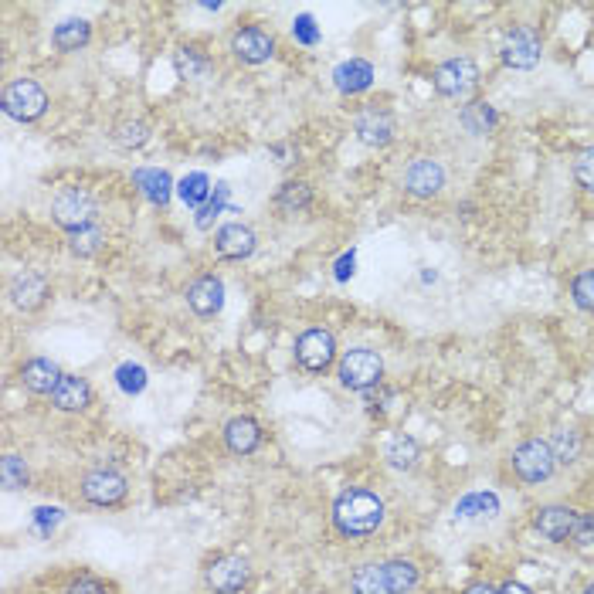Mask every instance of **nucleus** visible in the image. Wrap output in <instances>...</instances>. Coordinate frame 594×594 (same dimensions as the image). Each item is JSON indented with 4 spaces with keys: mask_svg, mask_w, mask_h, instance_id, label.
Segmentation results:
<instances>
[{
    "mask_svg": "<svg viewBox=\"0 0 594 594\" xmlns=\"http://www.w3.org/2000/svg\"><path fill=\"white\" fill-rule=\"evenodd\" d=\"M384 520V499L370 489H347L333 503V523L343 537H367L381 527Z\"/></svg>",
    "mask_w": 594,
    "mask_h": 594,
    "instance_id": "obj_1",
    "label": "nucleus"
},
{
    "mask_svg": "<svg viewBox=\"0 0 594 594\" xmlns=\"http://www.w3.org/2000/svg\"><path fill=\"white\" fill-rule=\"evenodd\" d=\"M418 588V567L411 561L360 564L350 578V594H411Z\"/></svg>",
    "mask_w": 594,
    "mask_h": 594,
    "instance_id": "obj_2",
    "label": "nucleus"
},
{
    "mask_svg": "<svg viewBox=\"0 0 594 594\" xmlns=\"http://www.w3.org/2000/svg\"><path fill=\"white\" fill-rule=\"evenodd\" d=\"M96 201H92L89 194L79 191V187H65V191L55 194V201H51V218H55L58 228H65L68 235H75V231L82 228H92L96 225Z\"/></svg>",
    "mask_w": 594,
    "mask_h": 594,
    "instance_id": "obj_3",
    "label": "nucleus"
},
{
    "mask_svg": "<svg viewBox=\"0 0 594 594\" xmlns=\"http://www.w3.org/2000/svg\"><path fill=\"white\" fill-rule=\"evenodd\" d=\"M0 106H4V113L17 119V123H34V119L45 116L48 109V96L45 89H41L38 82L31 79H17L4 89V96H0Z\"/></svg>",
    "mask_w": 594,
    "mask_h": 594,
    "instance_id": "obj_4",
    "label": "nucleus"
},
{
    "mask_svg": "<svg viewBox=\"0 0 594 594\" xmlns=\"http://www.w3.org/2000/svg\"><path fill=\"white\" fill-rule=\"evenodd\" d=\"M340 384L350 387V391H370V387L381 384L384 377V360L374 354V350L360 347V350H347L340 357Z\"/></svg>",
    "mask_w": 594,
    "mask_h": 594,
    "instance_id": "obj_5",
    "label": "nucleus"
},
{
    "mask_svg": "<svg viewBox=\"0 0 594 594\" xmlns=\"http://www.w3.org/2000/svg\"><path fill=\"white\" fill-rule=\"evenodd\" d=\"M479 85V68L472 58H449L435 68V89L445 99H469Z\"/></svg>",
    "mask_w": 594,
    "mask_h": 594,
    "instance_id": "obj_6",
    "label": "nucleus"
},
{
    "mask_svg": "<svg viewBox=\"0 0 594 594\" xmlns=\"http://www.w3.org/2000/svg\"><path fill=\"white\" fill-rule=\"evenodd\" d=\"M554 449L550 442H540V438H530V442L516 445L513 449V469L523 482H544L554 476Z\"/></svg>",
    "mask_w": 594,
    "mask_h": 594,
    "instance_id": "obj_7",
    "label": "nucleus"
},
{
    "mask_svg": "<svg viewBox=\"0 0 594 594\" xmlns=\"http://www.w3.org/2000/svg\"><path fill=\"white\" fill-rule=\"evenodd\" d=\"M248 578H252V567L238 554L214 557L208 564V571H204V581H208V588L214 594H238L248 584Z\"/></svg>",
    "mask_w": 594,
    "mask_h": 594,
    "instance_id": "obj_8",
    "label": "nucleus"
},
{
    "mask_svg": "<svg viewBox=\"0 0 594 594\" xmlns=\"http://www.w3.org/2000/svg\"><path fill=\"white\" fill-rule=\"evenodd\" d=\"M296 360L309 374H323V370L337 360V340H333V333L306 330L303 337L296 340Z\"/></svg>",
    "mask_w": 594,
    "mask_h": 594,
    "instance_id": "obj_9",
    "label": "nucleus"
},
{
    "mask_svg": "<svg viewBox=\"0 0 594 594\" xmlns=\"http://www.w3.org/2000/svg\"><path fill=\"white\" fill-rule=\"evenodd\" d=\"M82 496L92 506H116L126 499V479L113 469H92L82 476Z\"/></svg>",
    "mask_w": 594,
    "mask_h": 594,
    "instance_id": "obj_10",
    "label": "nucleus"
},
{
    "mask_svg": "<svg viewBox=\"0 0 594 594\" xmlns=\"http://www.w3.org/2000/svg\"><path fill=\"white\" fill-rule=\"evenodd\" d=\"M442 187H445V170L438 167L435 160L418 157L408 170H404V191L411 197H435Z\"/></svg>",
    "mask_w": 594,
    "mask_h": 594,
    "instance_id": "obj_11",
    "label": "nucleus"
},
{
    "mask_svg": "<svg viewBox=\"0 0 594 594\" xmlns=\"http://www.w3.org/2000/svg\"><path fill=\"white\" fill-rule=\"evenodd\" d=\"M354 129H357L360 143L387 146L394 140V116L387 113V109H381V106H367V109H360V113H357Z\"/></svg>",
    "mask_w": 594,
    "mask_h": 594,
    "instance_id": "obj_12",
    "label": "nucleus"
},
{
    "mask_svg": "<svg viewBox=\"0 0 594 594\" xmlns=\"http://www.w3.org/2000/svg\"><path fill=\"white\" fill-rule=\"evenodd\" d=\"M231 51H235L238 62L262 65L272 58L275 41H272V34H265L262 28H241V31H235V38H231Z\"/></svg>",
    "mask_w": 594,
    "mask_h": 594,
    "instance_id": "obj_13",
    "label": "nucleus"
},
{
    "mask_svg": "<svg viewBox=\"0 0 594 594\" xmlns=\"http://www.w3.org/2000/svg\"><path fill=\"white\" fill-rule=\"evenodd\" d=\"M533 523H537V530L544 533L547 540L567 544L574 533V523H578V513H574L571 506H544V510H537V516H533Z\"/></svg>",
    "mask_w": 594,
    "mask_h": 594,
    "instance_id": "obj_14",
    "label": "nucleus"
},
{
    "mask_svg": "<svg viewBox=\"0 0 594 594\" xmlns=\"http://www.w3.org/2000/svg\"><path fill=\"white\" fill-rule=\"evenodd\" d=\"M187 303L197 316H214L225 306V282L218 275H201L191 289H187Z\"/></svg>",
    "mask_w": 594,
    "mask_h": 594,
    "instance_id": "obj_15",
    "label": "nucleus"
},
{
    "mask_svg": "<svg viewBox=\"0 0 594 594\" xmlns=\"http://www.w3.org/2000/svg\"><path fill=\"white\" fill-rule=\"evenodd\" d=\"M503 62L510 68H533L540 62V38L530 28H516L503 45Z\"/></svg>",
    "mask_w": 594,
    "mask_h": 594,
    "instance_id": "obj_16",
    "label": "nucleus"
},
{
    "mask_svg": "<svg viewBox=\"0 0 594 594\" xmlns=\"http://www.w3.org/2000/svg\"><path fill=\"white\" fill-rule=\"evenodd\" d=\"M214 248H218L221 258L241 262V258H248L255 252V231L248 225H241V221H235V225H225L218 235H214Z\"/></svg>",
    "mask_w": 594,
    "mask_h": 594,
    "instance_id": "obj_17",
    "label": "nucleus"
},
{
    "mask_svg": "<svg viewBox=\"0 0 594 594\" xmlns=\"http://www.w3.org/2000/svg\"><path fill=\"white\" fill-rule=\"evenodd\" d=\"M45 296H48L45 275H38V272L14 275V282H11V303L17 309H24V313H34V309L45 306Z\"/></svg>",
    "mask_w": 594,
    "mask_h": 594,
    "instance_id": "obj_18",
    "label": "nucleus"
},
{
    "mask_svg": "<svg viewBox=\"0 0 594 594\" xmlns=\"http://www.w3.org/2000/svg\"><path fill=\"white\" fill-rule=\"evenodd\" d=\"M62 377L65 374L58 370V364H55V360H48V357H34L21 370V381H24V387H28L31 394H55V387H58Z\"/></svg>",
    "mask_w": 594,
    "mask_h": 594,
    "instance_id": "obj_19",
    "label": "nucleus"
},
{
    "mask_svg": "<svg viewBox=\"0 0 594 594\" xmlns=\"http://www.w3.org/2000/svg\"><path fill=\"white\" fill-rule=\"evenodd\" d=\"M258 442H262V428H258L255 418L238 415L225 425V445L235 455H252L258 449Z\"/></svg>",
    "mask_w": 594,
    "mask_h": 594,
    "instance_id": "obj_20",
    "label": "nucleus"
},
{
    "mask_svg": "<svg viewBox=\"0 0 594 594\" xmlns=\"http://www.w3.org/2000/svg\"><path fill=\"white\" fill-rule=\"evenodd\" d=\"M89 401H92L89 381L75 374H65L62 381H58L55 394H51V404H55L58 411H82V408H89Z\"/></svg>",
    "mask_w": 594,
    "mask_h": 594,
    "instance_id": "obj_21",
    "label": "nucleus"
},
{
    "mask_svg": "<svg viewBox=\"0 0 594 594\" xmlns=\"http://www.w3.org/2000/svg\"><path fill=\"white\" fill-rule=\"evenodd\" d=\"M370 82H374V65L360 62V58H350V62L337 65V72H333V85L343 96H357V92L370 89Z\"/></svg>",
    "mask_w": 594,
    "mask_h": 594,
    "instance_id": "obj_22",
    "label": "nucleus"
},
{
    "mask_svg": "<svg viewBox=\"0 0 594 594\" xmlns=\"http://www.w3.org/2000/svg\"><path fill=\"white\" fill-rule=\"evenodd\" d=\"M133 184L140 187L146 201H153V204H167L170 201V174L167 170H157V167H140L133 174Z\"/></svg>",
    "mask_w": 594,
    "mask_h": 594,
    "instance_id": "obj_23",
    "label": "nucleus"
},
{
    "mask_svg": "<svg viewBox=\"0 0 594 594\" xmlns=\"http://www.w3.org/2000/svg\"><path fill=\"white\" fill-rule=\"evenodd\" d=\"M89 38H92V24L82 21V17H68V21L58 24L55 34H51L58 51H79L89 45Z\"/></svg>",
    "mask_w": 594,
    "mask_h": 594,
    "instance_id": "obj_24",
    "label": "nucleus"
},
{
    "mask_svg": "<svg viewBox=\"0 0 594 594\" xmlns=\"http://www.w3.org/2000/svg\"><path fill=\"white\" fill-rule=\"evenodd\" d=\"M313 204V187L303 184V180H289V184L279 187V194H275V208L286 211V214H296Z\"/></svg>",
    "mask_w": 594,
    "mask_h": 594,
    "instance_id": "obj_25",
    "label": "nucleus"
},
{
    "mask_svg": "<svg viewBox=\"0 0 594 594\" xmlns=\"http://www.w3.org/2000/svg\"><path fill=\"white\" fill-rule=\"evenodd\" d=\"M418 442L411 435H394L391 438V445H387V452H384V459H387V466H394V469H415L418 466Z\"/></svg>",
    "mask_w": 594,
    "mask_h": 594,
    "instance_id": "obj_26",
    "label": "nucleus"
},
{
    "mask_svg": "<svg viewBox=\"0 0 594 594\" xmlns=\"http://www.w3.org/2000/svg\"><path fill=\"white\" fill-rule=\"evenodd\" d=\"M113 140L126 150H140V146L150 140V126L143 119H119L113 126Z\"/></svg>",
    "mask_w": 594,
    "mask_h": 594,
    "instance_id": "obj_27",
    "label": "nucleus"
},
{
    "mask_svg": "<svg viewBox=\"0 0 594 594\" xmlns=\"http://www.w3.org/2000/svg\"><path fill=\"white\" fill-rule=\"evenodd\" d=\"M177 72L184 75V79H204V75L211 72V58L204 55V51H197V48H184V51H177Z\"/></svg>",
    "mask_w": 594,
    "mask_h": 594,
    "instance_id": "obj_28",
    "label": "nucleus"
},
{
    "mask_svg": "<svg viewBox=\"0 0 594 594\" xmlns=\"http://www.w3.org/2000/svg\"><path fill=\"white\" fill-rule=\"evenodd\" d=\"M462 123H466L469 133H486V129H493L499 123V116L486 102H472V106L462 109Z\"/></svg>",
    "mask_w": 594,
    "mask_h": 594,
    "instance_id": "obj_29",
    "label": "nucleus"
},
{
    "mask_svg": "<svg viewBox=\"0 0 594 594\" xmlns=\"http://www.w3.org/2000/svg\"><path fill=\"white\" fill-rule=\"evenodd\" d=\"M0 482H4L7 493H14V489L28 486V466H24L21 455H14V452L4 455V462H0Z\"/></svg>",
    "mask_w": 594,
    "mask_h": 594,
    "instance_id": "obj_30",
    "label": "nucleus"
},
{
    "mask_svg": "<svg viewBox=\"0 0 594 594\" xmlns=\"http://www.w3.org/2000/svg\"><path fill=\"white\" fill-rule=\"evenodd\" d=\"M177 191H180V201H184V204H191V208H201V204L211 197V180L204 177V174H191V177L180 180Z\"/></svg>",
    "mask_w": 594,
    "mask_h": 594,
    "instance_id": "obj_31",
    "label": "nucleus"
},
{
    "mask_svg": "<svg viewBox=\"0 0 594 594\" xmlns=\"http://www.w3.org/2000/svg\"><path fill=\"white\" fill-rule=\"evenodd\" d=\"M102 228L99 225H92V228H82V231H75L72 241H68V248H72L75 255H82V258H89V255H96L99 248H102Z\"/></svg>",
    "mask_w": 594,
    "mask_h": 594,
    "instance_id": "obj_32",
    "label": "nucleus"
},
{
    "mask_svg": "<svg viewBox=\"0 0 594 594\" xmlns=\"http://www.w3.org/2000/svg\"><path fill=\"white\" fill-rule=\"evenodd\" d=\"M116 384L123 387L126 394H140L146 387V370L140 364H133V360H126V364L116 367Z\"/></svg>",
    "mask_w": 594,
    "mask_h": 594,
    "instance_id": "obj_33",
    "label": "nucleus"
},
{
    "mask_svg": "<svg viewBox=\"0 0 594 594\" xmlns=\"http://www.w3.org/2000/svg\"><path fill=\"white\" fill-rule=\"evenodd\" d=\"M571 292H574V303H578L584 313H594V269L581 272L578 279H574Z\"/></svg>",
    "mask_w": 594,
    "mask_h": 594,
    "instance_id": "obj_34",
    "label": "nucleus"
},
{
    "mask_svg": "<svg viewBox=\"0 0 594 594\" xmlns=\"http://www.w3.org/2000/svg\"><path fill=\"white\" fill-rule=\"evenodd\" d=\"M550 449H554L557 462H574L578 459V449H581V438L574 432H557L554 442H550Z\"/></svg>",
    "mask_w": 594,
    "mask_h": 594,
    "instance_id": "obj_35",
    "label": "nucleus"
},
{
    "mask_svg": "<svg viewBox=\"0 0 594 594\" xmlns=\"http://www.w3.org/2000/svg\"><path fill=\"white\" fill-rule=\"evenodd\" d=\"M574 177L594 194V146H584L578 153V160H574Z\"/></svg>",
    "mask_w": 594,
    "mask_h": 594,
    "instance_id": "obj_36",
    "label": "nucleus"
},
{
    "mask_svg": "<svg viewBox=\"0 0 594 594\" xmlns=\"http://www.w3.org/2000/svg\"><path fill=\"white\" fill-rule=\"evenodd\" d=\"M571 540L581 550H591L594 547V513H578V523H574Z\"/></svg>",
    "mask_w": 594,
    "mask_h": 594,
    "instance_id": "obj_37",
    "label": "nucleus"
},
{
    "mask_svg": "<svg viewBox=\"0 0 594 594\" xmlns=\"http://www.w3.org/2000/svg\"><path fill=\"white\" fill-rule=\"evenodd\" d=\"M472 510H489V513H496L499 510V503H496V496H469V499H462L459 503V510L455 513H462V516H469Z\"/></svg>",
    "mask_w": 594,
    "mask_h": 594,
    "instance_id": "obj_38",
    "label": "nucleus"
},
{
    "mask_svg": "<svg viewBox=\"0 0 594 594\" xmlns=\"http://www.w3.org/2000/svg\"><path fill=\"white\" fill-rule=\"evenodd\" d=\"M65 594H106L99 578H92V574H82V578H75L72 584L65 588Z\"/></svg>",
    "mask_w": 594,
    "mask_h": 594,
    "instance_id": "obj_39",
    "label": "nucleus"
},
{
    "mask_svg": "<svg viewBox=\"0 0 594 594\" xmlns=\"http://www.w3.org/2000/svg\"><path fill=\"white\" fill-rule=\"evenodd\" d=\"M292 34H296L303 45H316V38H320V31H316V24H313V17L303 14L296 24H292Z\"/></svg>",
    "mask_w": 594,
    "mask_h": 594,
    "instance_id": "obj_40",
    "label": "nucleus"
},
{
    "mask_svg": "<svg viewBox=\"0 0 594 594\" xmlns=\"http://www.w3.org/2000/svg\"><path fill=\"white\" fill-rule=\"evenodd\" d=\"M350 272H354V252H350V255H343L340 262H337V279L343 282V279H347Z\"/></svg>",
    "mask_w": 594,
    "mask_h": 594,
    "instance_id": "obj_41",
    "label": "nucleus"
},
{
    "mask_svg": "<svg viewBox=\"0 0 594 594\" xmlns=\"http://www.w3.org/2000/svg\"><path fill=\"white\" fill-rule=\"evenodd\" d=\"M499 594H533L527 584H520V581H506L503 588H499Z\"/></svg>",
    "mask_w": 594,
    "mask_h": 594,
    "instance_id": "obj_42",
    "label": "nucleus"
},
{
    "mask_svg": "<svg viewBox=\"0 0 594 594\" xmlns=\"http://www.w3.org/2000/svg\"><path fill=\"white\" fill-rule=\"evenodd\" d=\"M466 594H499L493 584H472V588H466Z\"/></svg>",
    "mask_w": 594,
    "mask_h": 594,
    "instance_id": "obj_43",
    "label": "nucleus"
},
{
    "mask_svg": "<svg viewBox=\"0 0 594 594\" xmlns=\"http://www.w3.org/2000/svg\"><path fill=\"white\" fill-rule=\"evenodd\" d=\"M584 594H594V584H591V588H588V591H584Z\"/></svg>",
    "mask_w": 594,
    "mask_h": 594,
    "instance_id": "obj_44",
    "label": "nucleus"
}]
</instances>
